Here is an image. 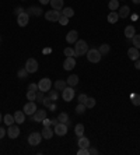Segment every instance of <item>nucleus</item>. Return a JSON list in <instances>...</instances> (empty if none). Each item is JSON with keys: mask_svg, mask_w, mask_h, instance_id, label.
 Instances as JSON below:
<instances>
[{"mask_svg": "<svg viewBox=\"0 0 140 155\" xmlns=\"http://www.w3.org/2000/svg\"><path fill=\"white\" fill-rule=\"evenodd\" d=\"M74 51H76V56H83L88 52V45L85 41H77L76 45H74Z\"/></svg>", "mask_w": 140, "mask_h": 155, "instance_id": "nucleus-1", "label": "nucleus"}, {"mask_svg": "<svg viewBox=\"0 0 140 155\" xmlns=\"http://www.w3.org/2000/svg\"><path fill=\"white\" fill-rule=\"evenodd\" d=\"M85 54H87L88 61H91V63H98L101 60V58H102V54L100 53L98 49H88V52Z\"/></svg>", "mask_w": 140, "mask_h": 155, "instance_id": "nucleus-2", "label": "nucleus"}, {"mask_svg": "<svg viewBox=\"0 0 140 155\" xmlns=\"http://www.w3.org/2000/svg\"><path fill=\"white\" fill-rule=\"evenodd\" d=\"M60 15H62V11H59V10H53V8L45 13V18H46L48 21H52V22L59 21Z\"/></svg>", "mask_w": 140, "mask_h": 155, "instance_id": "nucleus-3", "label": "nucleus"}, {"mask_svg": "<svg viewBox=\"0 0 140 155\" xmlns=\"http://www.w3.org/2000/svg\"><path fill=\"white\" fill-rule=\"evenodd\" d=\"M41 140H42V134L38 133V131H34V133H31L30 136H28V144L32 145V147L39 145Z\"/></svg>", "mask_w": 140, "mask_h": 155, "instance_id": "nucleus-4", "label": "nucleus"}, {"mask_svg": "<svg viewBox=\"0 0 140 155\" xmlns=\"http://www.w3.org/2000/svg\"><path fill=\"white\" fill-rule=\"evenodd\" d=\"M62 98H63V101H66V102H70V101H73V98H74V90H73V87H66L65 90L62 91Z\"/></svg>", "mask_w": 140, "mask_h": 155, "instance_id": "nucleus-5", "label": "nucleus"}, {"mask_svg": "<svg viewBox=\"0 0 140 155\" xmlns=\"http://www.w3.org/2000/svg\"><path fill=\"white\" fill-rule=\"evenodd\" d=\"M51 87H52V83H51V80H49L48 77L42 78L39 83H38V90L42 91V92H48V91L51 90Z\"/></svg>", "mask_w": 140, "mask_h": 155, "instance_id": "nucleus-6", "label": "nucleus"}, {"mask_svg": "<svg viewBox=\"0 0 140 155\" xmlns=\"http://www.w3.org/2000/svg\"><path fill=\"white\" fill-rule=\"evenodd\" d=\"M22 110H24V113H25V115L32 116L34 113L37 112V104H35L34 101L27 102V104L24 105V109H22Z\"/></svg>", "mask_w": 140, "mask_h": 155, "instance_id": "nucleus-7", "label": "nucleus"}, {"mask_svg": "<svg viewBox=\"0 0 140 155\" xmlns=\"http://www.w3.org/2000/svg\"><path fill=\"white\" fill-rule=\"evenodd\" d=\"M25 70L28 73H37V70H38V61H37V59H28L27 60V63H25Z\"/></svg>", "mask_w": 140, "mask_h": 155, "instance_id": "nucleus-8", "label": "nucleus"}, {"mask_svg": "<svg viewBox=\"0 0 140 155\" xmlns=\"http://www.w3.org/2000/svg\"><path fill=\"white\" fill-rule=\"evenodd\" d=\"M30 22V14L27 11H22L20 15H17V24L20 27H25Z\"/></svg>", "mask_w": 140, "mask_h": 155, "instance_id": "nucleus-9", "label": "nucleus"}, {"mask_svg": "<svg viewBox=\"0 0 140 155\" xmlns=\"http://www.w3.org/2000/svg\"><path fill=\"white\" fill-rule=\"evenodd\" d=\"M55 134L63 137V136H66L67 134V124L66 123H58L55 126Z\"/></svg>", "mask_w": 140, "mask_h": 155, "instance_id": "nucleus-10", "label": "nucleus"}, {"mask_svg": "<svg viewBox=\"0 0 140 155\" xmlns=\"http://www.w3.org/2000/svg\"><path fill=\"white\" fill-rule=\"evenodd\" d=\"M7 136H8L10 138H17V137L20 136V127H18V126H14V124L8 126Z\"/></svg>", "mask_w": 140, "mask_h": 155, "instance_id": "nucleus-11", "label": "nucleus"}, {"mask_svg": "<svg viewBox=\"0 0 140 155\" xmlns=\"http://www.w3.org/2000/svg\"><path fill=\"white\" fill-rule=\"evenodd\" d=\"M34 120L37 123H42V120L46 117V112H45V109H37V112L32 115Z\"/></svg>", "mask_w": 140, "mask_h": 155, "instance_id": "nucleus-12", "label": "nucleus"}, {"mask_svg": "<svg viewBox=\"0 0 140 155\" xmlns=\"http://www.w3.org/2000/svg\"><path fill=\"white\" fill-rule=\"evenodd\" d=\"M76 67V59L74 58H66V60L63 61V69L65 70H73Z\"/></svg>", "mask_w": 140, "mask_h": 155, "instance_id": "nucleus-13", "label": "nucleus"}, {"mask_svg": "<svg viewBox=\"0 0 140 155\" xmlns=\"http://www.w3.org/2000/svg\"><path fill=\"white\" fill-rule=\"evenodd\" d=\"M77 38H78V34H77V31H76V29L69 31V32H67V35H66V41L69 43H76L78 41Z\"/></svg>", "mask_w": 140, "mask_h": 155, "instance_id": "nucleus-14", "label": "nucleus"}, {"mask_svg": "<svg viewBox=\"0 0 140 155\" xmlns=\"http://www.w3.org/2000/svg\"><path fill=\"white\" fill-rule=\"evenodd\" d=\"M42 138H45V140H49V138L53 137V134H55V130H52L49 126H44V129H42Z\"/></svg>", "mask_w": 140, "mask_h": 155, "instance_id": "nucleus-15", "label": "nucleus"}, {"mask_svg": "<svg viewBox=\"0 0 140 155\" xmlns=\"http://www.w3.org/2000/svg\"><path fill=\"white\" fill-rule=\"evenodd\" d=\"M128 56H129V59H132L133 61L137 60V59H140V53H139V49L137 48H130L129 51H128Z\"/></svg>", "mask_w": 140, "mask_h": 155, "instance_id": "nucleus-16", "label": "nucleus"}, {"mask_svg": "<svg viewBox=\"0 0 140 155\" xmlns=\"http://www.w3.org/2000/svg\"><path fill=\"white\" fill-rule=\"evenodd\" d=\"M42 8H39V7H34V6H31V7H28L27 8V13L30 15H35V17H39V15H42Z\"/></svg>", "mask_w": 140, "mask_h": 155, "instance_id": "nucleus-17", "label": "nucleus"}, {"mask_svg": "<svg viewBox=\"0 0 140 155\" xmlns=\"http://www.w3.org/2000/svg\"><path fill=\"white\" fill-rule=\"evenodd\" d=\"M14 120L15 123H24V120H25V113H24V110H17V112H14Z\"/></svg>", "mask_w": 140, "mask_h": 155, "instance_id": "nucleus-18", "label": "nucleus"}, {"mask_svg": "<svg viewBox=\"0 0 140 155\" xmlns=\"http://www.w3.org/2000/svg\"><path fill=\"white\" fill-rule=\"evenodd\" d=\"M49 4L52 6V8H53V10L62 11V8H63V0H51V2H49Z\"/></svg>", "mask_w": 140, "mask_h": 155, "instance_id": "nucleus-19", "label": "nucleus"}, {"mask_svg": "<svg viewBox=\"0 0 140 155\" xmlns=\"http://www.w3.org/2000/svg\"><path fill=\"white\" fill-rule=\"evenodd\" d=\"M135 34H136V29H135V27H133V25H128L125 28V36H126V38L132 39L133 36H135Z\"/></svg>", "mask_w": 140, "mask_h": 155, "instance_id": "nucleus-20", "label": "nucleus"}, {"mask_svg": "<svg viewBox=\"0 0 140 155\" xmlns=\"http://www.w3.org/2000/svg\"><path fill=\"white\" fill-rule=\"evenodd\" d=\"M78 147L80 148H90V140L87 137H78Z\"/></svg>", "mask_w": 140, "mask_h": 155, "instance_id": "nucleus-21", "label": "nucleus"}, {"mask_svg": "<svg viewBox=\"0 0 140 155\" xmlns=\"http://www.w3.org/2000/svg\"><path fill=\"white\" fill-rule=\"evenodd\" d=\"M67 85H70V87H76L78 84V77L76 76V74H72L70 77H67Z\"/></svg>", "mask_w": 140, "mask_h": 155, "instance_id": "nucleus-22", "label": "nucleus"}, {"mask_svg": "<svg viewBox=\"0 0 140 155\" xmlns=\"http://www.w3.org/2000/svg\"><path fill=\"white\" fill-rule=\"evenodd\" d=\"M118 20H119V14L116 11H111L109 14H108V22H111V24L118 22Z\"/></svg>", "mask_w": 140, "mask_h": 155, "instance_id": "nucleus-23", "label": "nucleus"}, {"mask_svg": "<svg viewBox=\"0 0 140 155\" xmlns=\"http://www.w3.org/2000/svg\"><path fill=\"white\" fill-rule=\"evenodd\" d=\"M66 87H67V83L65 81V80H58V81H55V90L63 91Z\"/></svg>", "mask_w": 140, "mask_h": 155, "instance_id": "nucleus-24", "label": "nucleus"}, {"mask_svg": "<svg viewBox=\"0 0 140 155\" xmlns=\"http://www.w3.org/2000/svg\"><path fill=\"white\" fill-rule=\"evenodd\" d=\"M129 13H130V8L128 7V6H123V7H121L119 8V18H126L128 15H129Z\"/></svg>", "mask_w": 140, "mask_h": 155, "instance_id": "nucleus-25", "label": "nucleus"}, {"mask_svg": "<svg viewBox=\"0 0 140 155\" xmlns=\"http://www.w3.org/2000/svg\"><path fill=\"white\" fill-rule=\"evenodd\" d=\"M58 120H59V123H66L67 126H69V123H70L69 115H67L66 112H62V113H59V116H58Z\"/></svg>", "mask_w": 140, "mask_h": 155, "instance_id": "nucleus-26", "label": "nucleus"}, {"mask_svg": "<svg viewBox=\"0 0 140 155\" xmlns=\"http://www.w3.org/2000/svg\"><path fill=\"white\" fill-rule=\"evenodd\" d=\"M74 133H76V136H77V137H81V136L84 134V126H83L81 123L76 124V127H74Z\"/></svg>", "mask_w": 140, "mask_h": 155, "instance_id": "nucleus-27", "label": "nucleus"}, {"mask_svg": "<svg viewBox=\"0 0 140 155\" xmlns=\"http://www.w3.org/2000/svg\"><path fill=\"white\" fill-rule=\"evenodd\" d=\"M98 51H100V53L102 54V56H105V54L109 53L111 48H109V45H108V43H102V45L100 46V49H98Z\"/></svg>", "mask_w": 140, "mask_h": 155, "instance_id": "nucleus-28", "label": "nucleus"}, {"mask_svg": "<svg viewBox=\"0 0 140 155\" xmlns=\"http://www.w3.org/2000/svg\"><path fill=\"white\" fill-rule=\"evenodd\" d=\"M111 11H116L119 8V0H109V4H108Z\"/></svg>", "mask_w": 140, "mask_h": 155, "instance_id": "nucleus-29", "label": "nucleus"}, {"mask_svg": "<svg viewBox=\"0 0 140 155\" xmlns=\"http://www.w3.org/2000/svg\"><path fill=\"white\" fill-rule=\"evenodd\" d=\"M62 14H63V15H66L67 18H70V17H73V15H74V10H73L72 7L62 8Z\"/></svg>", "mask_w": 140, "mask_h": 155, "instance_id": "nucleus-30", "label": "nucleus"}, {"mask_svg": "<svg viewBox=\"0 0 140 155\" xmlns=\"http://www.w3.org/2000/svg\"><path fill=\"white\" fill-rule=\"evenodd\" d=\"M63 52H65V56H67V58H74V56H76V51H74V48H66Z\"/></svg>", "mask_w": 140, "mask_h": 155, "instance_id": "nucleus-31", "label": "nucleus"}, {"mask_svg": "<svg viewBox=\"0 0 140 155\" xmlns=\"http://www.w3.org/2000/svg\"><path fill=\"white\" fill-rule=\"evenodd\" d=\"M4 123H6L7 126H11V124H14V123H15L14 116H13V115H6V116H4Z\"/></svg>", "mask_w": 140, "mask_h": 155, "instance_id": "nucleus-32", "label": "nucleus"}, {"mask_svg": "<svg viewBox=\"0 0 140 155\" xmlns=\"http://www.w3.org/2000/svg\"><path fill=\"white\" fill-rule=\"evenodd\" d=\"M132 43L135 45V48L140 49V34H135V36L132 38Z\"/></svg>", "mask_w": 140, "mask_h": 155, "instance_id": "nucleus-33", "label": "nucleus"}, {"mask_svg": "<svg viewBox=\"0 0 140 155\" xmlns=\"http://www.w3.org/2000/svg\"><path fill=\"white\" fill-rule=\"evenodd\" d=\"M130 99H132V104L135 105V106H140V95L139 94H132Z\"/></svg>", "mask_w": 140, "mask_h": 155, "instance_id": "nucleus-34", "label": "nucleus"}, {"mask_svg": "<svg viewBox=\"0 0 140 155\" xmlns=\"http://www.w3.org/2000/svg\"><path fill=\"white\" fill-rule=\"evenodd\" d=\"M48 97L51 98L52 101H58V90H49Z\"/></svg>", "mask_w": 140, "mask_h": 155, "instance_id": "nucleus-35", "label": "nucleus"}, {"mask_svg": "<svg viewBox=\"0 0 140 155\" xmlns=\"http://www.w3.org/2000/svg\"><path fill=\"white\" fill-rule=\"evenodd\" d=\"M85 108H94L95 106V99L94 98H87V101H85Z\"/></svg>", "mask_w": 140, "mask_h": 155, "instance_id": "nucleus-36", "label": "nucleus"}, {"mask_svg": "<svg viewBox=\"0 0 140 155\" xmlns=\"http://www.w3.org/2000/svg\"><path fill=\"white\" fill-rule=\"evenodd\" d=\"M85 109H87V108H85L84 104H78L77 106H76V112H77L78 115H83V113L85 112Z\"/></svg>", "mask_w": 140, "mask_h": 155, "instance_id": "nucleus-37", "label": "nucleus"}, {"mask_svg": "<svg viewBox=\"0 0 140 155\" xmlns=\"http://www.w3.org/2000/svg\"><path fill=\"white\" fill-rule=\"evenodd\" d=\"M28 74H30V73L25 70V67H24V69H20V70H18V78H21V80L27 78V76H28Z\"/></svg>", "mask_w": 140, "mask_h": 155, "instance_id": "nucleus-38", "label": "nucleus"}, {"mask_svg": "<svg viewBox=\"0 0 140 155\" xmlns=\"http://www.w3.org/2000/svg\"><path fill=\"white\" fill-rule=\"evenodd\" d=\"M27 98H28V101H35V98H37V91H30L27 92Z\"/></svg>", "mask_w": 140, "mask_h": 155, "instance_id": "nucleus-39", "label": "nucleus"}, {"mask_svg": "<svg viewBox=\"0 0 140 155\" xmlns=\"http://www.w3.org/2000/svg\"><path fill=\"white\" fill-rule=\"evenodd\" d=\"M67 22H69V18L66 17V15H60V18H59V24H62V25H66Z\"/></svg>", "mask_w": 140, "mask_h": 155, "instance_id": "nucleus-40", "label": "nucleus"}, {"mask_svg": "<svg viewBox=\"0 0 140 155\" xmlns=\"http://www.w3.org/2000/svg\"><path fill=\"white\" fill-rule=\"evenodd\" d=\"M44 92H42V91H39V92H37V98H35V99H37V102H39V104H42V101H44Z\"/></svg>", "mask_w": 140, "mask_h": 155, "instance_id": "nucleus-41", "label": "nucleus"}, {"mask_svg": "<svg viewBox=\"0 0 140 155\" xmlns=\"http://www.w3.org/2000/svg\"><path fill=\"white\" fill-rule=\"evenodd\" d=\"M87 95L85 94H80L78 95V104H85V101H87Z\"/></svg>", "mask_w": 140, "mask_h": 155, "instance_id": "nucleus-42", "label": "nucleus"}, {"mask_svg": "<svg viewBox=\"0 0 140 155\" xmlns=\"http://www.w3.org/2000/svg\"><path fill=\"white\" fill-rule=\"evenodd\" d=\"M77 154L78 155H90V150L88 148H80Z\"/></svg>", "mask_w": 140, "mask_h": 155, "instance_id": "nucleus-43", "label": "nucleus"}, {"mask_svg": "<svg viewBox=\"0 0 140 155\" xmlns=\"http://www.w3.org/2000/svg\"><path fill=\"white\" fill-rule=\"evenodd\" d=\"M48 109L51 110V112H55V110H56V101H52L51 105L48 106Z\"/></svg>", "mask_w": 140, "mask_h": 155, "instance_id": "nucleus-44", "label": "nucleus"}, {"mask_svg": "<svg viewBox=\"0 0 140 155\" xmlns=\"http://www.w3.org/2000/svg\"><path fill=\"white\" fill-rule=\"evenodd\" d=\"M51 102H52V99L49 97H46V98H44V101H42V104L45 105V106H46V108H48L49 105H51Z\"/></svg>", "mask_w": 140, "mask_h": 155, "instance_id": "nucleus-45", "label": "nucleus"}, {"mask_svg": "<svg viewBox=\"0 0 140 155\" xmlns=\"http://www.w3.org/2000/svg\"><path fill=\"white\" fill-rule=\"evenodd\" d=\"M28 90H30V91H37L38 90V85L35 83H31L30 85H28Z\"/></svg>", "mask_w": 140, "mask_h": 155, "instance_id": "nucleus-46", "label": "nucleus"}, {"mask_svg": "<svg viewBox=\"0 0 140 155\" xmlns=\"http://www.w3.org/2000/svg\"><path fill=\"white\" fill-rule=\"evenodd\" d=\"M22 11H24V8H22V7H15V8H14V14H15V15H20Z\"/></svg>", "mask_w": 140, "mask_h": 155, "instance_id": "nucleus-47", "label": "nucleus"}, {"mask_svg": "<svg viewBox=\"0 0 140 155\" xmlns=\"http://www.w3.org/2000/svg\"><path fill=\"white\" fill-rule=\"evenodd\" d=\"M6 134H7V131H6V130H4L3 127H0V140H2V138H3L4 136H6Z\"/></svg>", "mask_w": 140, "mask_h": 155, "instance_id": "nucleus-48", "label": "nucleus"}, {"mask_svg": "<svg viewBox=\"0 0 140 155\" xmlns=\"http://www.w3.org/2000/svg\"><path fill=\"white\" fill-rule=\"evenodd\" d=\"M42 124H44V126H51V124H52L51 119H46V117H45V119L42 120Z\"/></svg>", "mask_w": 140, "mask_h": 155, "instance_id": "nucleus-49", "label": "nucleus"}, {"mask_svg": "<svg viewBox=\"0 0 140 155\" xmlns=\"http://www.w3.org/2000/svg\"><path fill=\"white\" fill-rule=\"evenodd\" d=\"M88 150H90V154H94V155L98 154V150H97V148H88Z\"/></svg>", "mask_w": 140, "mask_h": 155, "instance_id": "nucleus-50", "label": "nucleus"}, {"mask_svg": "<svg viewBox=\"0 0 140 155\" xmlns=\"http://www.w3.org/2000/svg\"><path fill=\"white\" fill-rule=\"evenodd\" d=\"M135 67H136L137 70H140V59H137V60H135Z\"/></svg>", "mask_w": 140, "mask_h": 155, "instance_id": "nucleus-51", "label": "nucleus"}, {"mask_svg": "<svg viewBox=\"0 0 140 155\" xmlns=\"http://www.w3.org/2000/svg\"><path fill=\"white\" fill-rule=\"evenodd\" d=\"M51 123L53 124V126H56V124L59 123V120H58V119H51Z\"/></svg>", "mask_w": 140, "mask_h": 155, "instance_id": "nucleus-52", "label": "nucleus"}, {"mask_svg": "<svg viewBox=\"0 0 140 155\" xmlns=\"http://www.w3.org/2000/svg\"><path fill=\"white\" fill-rule=\"evenodd\" d=\"M49 2H51V0H39V3H41V4H48Z\"/></svg>", "mask_w": 140, "mask_h": 155, "instance_id": "nucleus-53", "label": "nucleus"}, {"mask_svg": "<svg viewBox=\"0 0 140 155\" xmlns=\"http://www.w3.org/2000/svg\"><path fill=\"white\" fill-rule=\"evenodd\" d=\"M132 2H133L135 4H140V0H132Z\"/></svg>", "mask_w": 140, "mask_h": 155, "instance_id": "nucleus-54", "label": "nucleus"}, {"mask_svg": "<svg viewBox=\"0 0 140 155\" xmlns=\"http://www.w3.org/2000/svg\"><path fill=\"white\" fill-rule=\"evenodd\" d=\"M0 123H2V113H0Z\"/></svg>", "mask_w": 140, "mask_h": 155, "instance_id": "nucleus-55", "label": "nucleus"}, {"mask_svg": "<svg viewBox=\"0 0 140 155\" xmlns=\"http://www.w3.org/2000/svg\"><path fill=\"white\" fill-rule=\"evenodd\" d=\"M0 41H2V38H0Z\"/></svg>", "mask_w": 140, "mask_h": 155, "instance_id": "nucleus-56", "label": "nucleus"}]
</instances>
